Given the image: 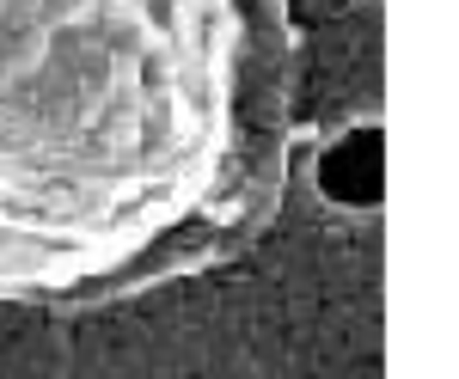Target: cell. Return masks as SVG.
<instances>
[{"label": "cell", "instance_id": "obj_1", "mask_svg": "<svg viewBox=\"0 0 459 379\" xmlns=\"http://www.w3.org/2000/svg\"><path fill=\"white\" fill-rule=\"evenodd\" d=\"M318 184L331 202H350V208H368L380 202V184H386V147H380V129H355L343 135L325 166H318Z\"/></svg>", "mask_w": 459, "mask_h": 379}]
</instances>
